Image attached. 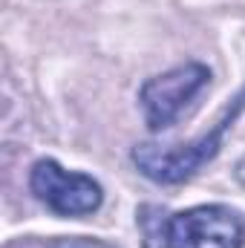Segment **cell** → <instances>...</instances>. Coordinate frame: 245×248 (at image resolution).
<instances>
[{
	"mask_svg": "<svg viewBox=\"0 0 245 248\" xmlns=\"http://www.w3.org/2000/svg\"><path fill=\"white\" fill-rule=\"evenodd\" d=\"M208 84H211V69L199 61L179 63L162 75L147 78L138 90V104L147 127L153 133L168 130Z\"/></svg>",
	"mask_w": 245,
	"mask_h": 248,
	"instance_id": "cell-3",
	"label": "cell"
},
{
	"mask_svg": "<svg viewBox=\"0 0 245 248\" xmlns=\"http://www.w3.org/2000/svg\"><path fill=\"white\" fill-rule=\"evenodd\" d=\"M237 179H240V185L245 187V159L240 162V165H237Z\"/></svg>",
	"mask_w": 245,
	"mask_h": 248,
	"instance_id": "cell-6",
	"label": "cell"
},
{
	"mask_svg": "<svg viewBox=\"0 0 245 248\" xmlns=\"http://www.w3.org/2000/svg\"><path fill=\"white\" fill-rule=\"evenodd\" d=\"M162 248H245V217L231 205H193L165 217Z\"/></svg>",
	"mask_w": 245,
	"mask_h": 248,
	"instance_id": "cell-2",
	"label": "cell"
},
{
	"mask_svg": "<svg viewBox=\"0 0 245 248\" xmlns=\"http://www.w3.org/2000/svg\"><path fill=\"white\" fill-rule=\"evenodd\" d=\"M29 187L58 217H87L104 202V187L98 179L81 170H66L55 159H38L32 165Z\"/></svg>",
	"mask_w": 245,
	"mask_h": 248,
	"instance_id": "cell-4",
	"label": "cell"
},
{
	"mask_svg": "<svg viewBox=\"0 0 245 248\" xmlns=\"http://www.w3.org/2000/svg\"><path fill=\"white\" fill-rule=\"evenodd\" d=\"M49 248H113L104 240H90V237H61Z\"/></svg>",
	"mask_w": 245,
	"mask_h": 248,
	"instance_id": "cell-5",
	"label": "cell"
},
{
	"mask_svg": "<svg viewBox=\"0 0 245 248\" xmlns=\"http://www.w3.org/2000/svg\"><path fill=\"white\" fill-rule=\"evenodd\" d=\"M243 110H245V87L231 98L225 113L216 119V124L205 136H199V139H193L187 144H165V147L150 144V141L136 144L130 159L138 168V173L147 176L150 182H156V185H179L184 179H190L193 173H199L219 153V147L225 141V133L243 116Z\"/></svg>",
	"mask_w": 245,
	"mask_h": 248,
	"instance_id": "cell-1",
	"label": "cell"
}]
</instances>
